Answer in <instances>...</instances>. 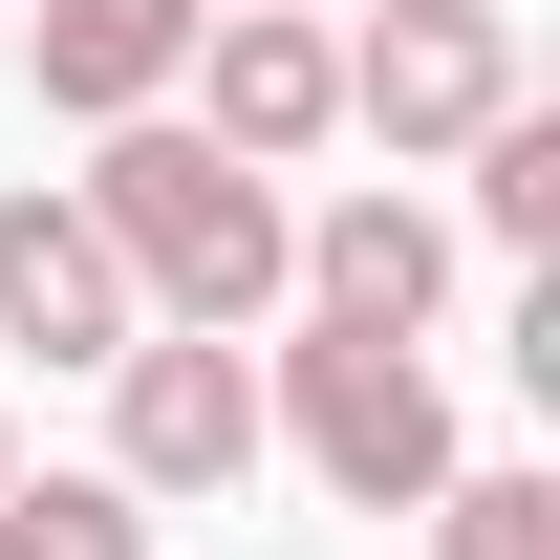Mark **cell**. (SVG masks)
<instances>
[{"mask_svg": "<svg viewBox=\"0 0 560 560\" xmlns=\"http://www.w3.org/2000/svg\"><path fill=\"white\" fill-rule=\"evenodd\" d=\"M0 560H151L130 475H0Z\"/></svg>", "mask_w": 560, "mask_h": 560, "instance_id": "cell-9", "label": "cell"}, {"mask_svg": "<svg viewBox=\"0 0 560 560\" xmlns=\"http://www.w3.org/2000/svg\"><path fill=\"white\" fill-rule=\"evenodd\" d=\"M66 195H86V237L130 259L151 324H259V302H280V237H302V215H280V173H237V151L173 130V108H130Z\"/></svg>", "mask_w": 560, "mask_h": 560, "instance_id": "cell-1", "label": "cell"}, {"mask_svg": "<svg viewBox=\"0 0 560 560\" xmlns=\"http://www.w3.org/2000/svg\"><path fill=\"white\" fill-rule=\"evenodd\" d=\"M259 431H302V475L346 495V517H431L453 495V388H431L388 324H302L259 388Z\"/></svg>", "mask_w": 560, "mask_h": 560, "instance_id": "cell-2", "label": "cell"}, {"mask_svg": "<svg viewBox=\"0 0 560 560\" xmlns=\"http://www.w3.org/2000/svg\"><path fill=\"white\" fill-rule=\"evenodd\" d=\"M130 324H151V302H130V259L86 237V195H44V173H22V195H0V346H44V366H108Z\"/></svg>", "mask_w": 560, "mask_h": 560, "instance_id": "cell-6", "label": "cell"}, {"mask_svg": "<svg viewBox=\"0 0 560 560\" xmlns=\"http://www.w3.org/2000/svg\"><path fill=\"white\" fill-rule=\"evenodd\" d=\"M475 237L495 259H560V108H495L475 130Z\"/></svg>", "mask_w": 560, "mask_h": 560, "instance_id": "cell-10", "label": "cell"}, {"mask_svg": "<svg viewBox=\"0 0 560 560\" xmlns=\"http://www.w3.org/2000/svg\"><path fill=\"white\" fill-rule=\"evenodd\" d=\"M280 22H324V0H280Z\"/></svg>", "mask_w": 560, "mask_h": 560, "instance_id": "cell-13", "label": "cell"}, {"mask_svg": "<svg viewBox=\"0 0 560 560\" xmlns=\"http://www.w3.org/2000/svg\"><path fill=\"white\" fill-rule=\"evenodd\" d=\"M431 280H453V215H410V195H324L280 237V302H302V324H388V346H410Z\"/></svg>", "mask_w": 560, "mask_h": 560, "instance_id": "cell-8", "label": "cell"}, {"mask_svg": "<svg viewBox=\"0 0 560 560\" xmlns=\"http://www.w3.org/2000/svg\"><path fill=\"white\" fill-rule=\"evenodd\" d=\"M0 475H22V431H0Z\"/></svg>", "mask_w": 560, "mask_h": 560, "instance_id": "cell-12", "label": "cell"}, {"mask_svg": "<svg viewBox=\"0 0 560 560\" xmlns=\"http://www.w3.org/2000/svg\"><path fill=\"white\" fill-rule=\"evenodd\" d=\"M195 66H215V151H237V173H302V151L346 130V22L215 0V22H195Z\"/></svg>", "mask_w": 560, "mask_h": 560, "instance_id": "cell-5", "label": "cell"}, {"mask_svg": "<svg viewBox=\"0 0 560 560\" xmlns=\"http://www.w3.org/2000/svg\"><path fill=\"white\" fill-rule=\"evenodd\" d=\"M495 108H517V0H388L346 44V130L388 151H475Z\"/></svg>", "mask_w": 560, "mask_h": 560, "instance_id": "cell-4", "label": "cell"}, {"mask_svg": "<svg viewBox=\"0 0 560 560\" xmlns=\"http://www.w3.org/2000/svg\"><path fill=\"white\" fill-rule=\"evenodd\" d=\"M195 22L215 0H44V22H22V86H44L66 130H130V108L195 86Z\"/></svg>", "mask_w": 560, "mask_h": 560, "instance_id": "cell-7", "label": "cell"}, {"mask_svg": "<svg viewBox=\"0 0 560 560\" xmlns=\"http://www.w3.org/2000/svg\"><path fill=\"white\" fill-rule=\"evenodd\" d=\"M108 475L130 495H237L259 475V366H237V324H130V346H108Z\"/></svg>", "mask_w": 560, "mask_h": 560, "instance_id": "cell-3", "label": "cell"}, {"mask_svg": "<svg viewBox=\"0 0 560 560\" xmlns=\"http://www.w3.org/2000/svg\"><path fill=\"white\" fill-rule=\"evenodd\" d=\"M431 560H560V475H453L431 495Z\"/></svg>", "mask_w": 560, "mask_h": 560, "instance_id": "cell-11", "label": "cell"}]
</instances>
